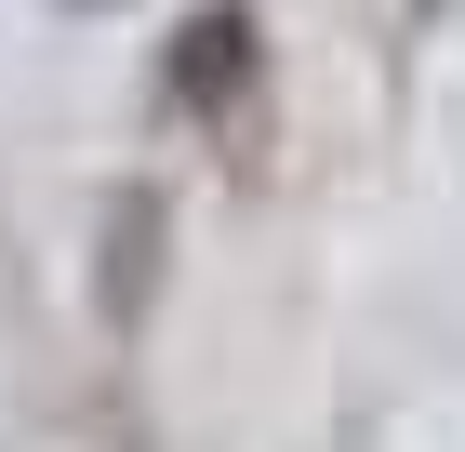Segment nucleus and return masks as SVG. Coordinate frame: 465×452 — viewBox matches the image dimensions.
Returning <instances> with one entry per match:
<instances>
[{
  "label": "nucleus",
  "instance_id": "nucleus-1",
  "mask_svg": "<svg viewBox=\"0 0 465 452\" xmlns=\"http://www.w3.org/2000/svg\"><path fill=\"white\" fill-rule=\"evenodd\" d=\"M266 80V27H252V0H200L173 27V54H160V94L186 106V120H240V94Z\"/></svg>",
  "mask_w": 465,
  "mask_h": 452
},
{
  "label": "nucleus",
  "instance_id": "nucleus-2",
  "mask_svg": "<svg viewBox=\"0 0 465 452\" xmlns=\"http://www.w3.org/2000/svg\"><path fill=\"white\" fill-rule=\"evenodd\" d=\"M146 253H160V186H120L107 200V319H146Z\"/></svg>",
  "mask_w": 465,
  "mask_h": 452
},
{
  "label": "nucleus",
  "instance_id": "nucleus-3",
  "mask_svg": "<svg viewBox=\"0 0 465 452\" xmlns=\"http://www.w3.org/2000/svg\"><path fill=\"white\" fill-rule=\"evenodd\" d=\"M412 14H439V0H412Z\"/></svg>",
  "mask_w": 465,
  "mask_h": 452
}]
</instances>
